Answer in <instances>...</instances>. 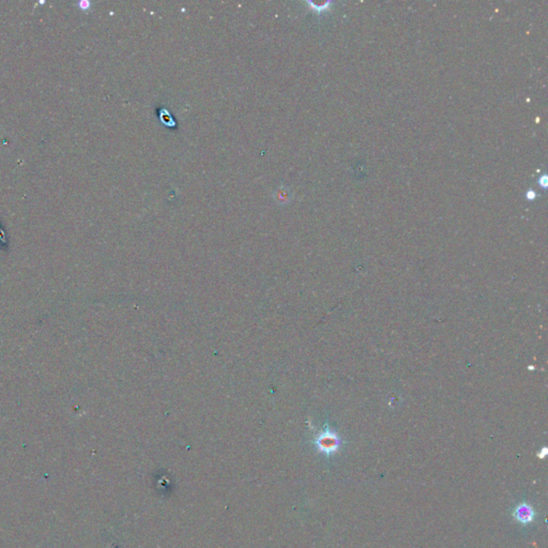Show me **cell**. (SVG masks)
<instances>
[{
	"mask_svg": "<svg viewBox=\"0 0 548 548\" xmlns=\"http://www.w3.org/2000/svg\"><path fill=\"white\" fill-rule=\"evenodd\" d=\"M274 198L277 199L278 203L280 204H286L289 201L290 199V195H289V192L286 188H281L279 190H277L276 194H274Z\"/></svg>",
	"mask_w": 548,
	"mask_h": 548,
	"instance_id": "3",
	"label": "cell"
},
{
	"mask_svg": "<svg viewBox=\"0 0 548 548\" xmlns=\"http://www.w3.org/2000/svg\"><path fill=\"white\" fill-rule=\"evenodd\" d=\"M541 180H542V181H541V182H539V183H541V184L543 185V187H546V175H544V176H543V178H542Z\"/></svg>",
	"mask_w": 548,
	"mask_h": 548,
	"instance_id": "5",
	"label": "cell"
},
{
	"mask_svg": "<svg viewBox=\"0 0 548 548\" xmlns=\"http://www.w3.org/2000/svg\"><path fill=\"white\" fill-rule=\"evenodd\" d=\"M512 515L514 519L522 526H527L529 523H532L536 517V513L533 506L527 502H520L515 506Z\"/></svg>",
	"mask_w": 548,
	"mask_h": 548,
	"instance_id": "2",
	"label": "cell"
},
{
	"mask_svg": "<svg viewBox=\"0 0 548 548\" xmlns=\"http://www.w3.org/2000/svg\"><path fill=\"white\" fill-rule=\"evenodd\" d=\"M343 440L340 435L335 431L331 430L328 424L325 425L322 430L315 438V445L319 452L326 455H332L337 453L342 447Z\"/></svg>",
	"mask_w": 548,
	"mask_h": 548,
	"instance_id": "1",
	"label": "cell"
},
{
	"mask_svg": "<svg viewBox=\"0 0 548 548\" xmlns=\"http://www.w3.org/2000/svg\"><path fill=\"white\" fill-rule=\"evenodd\" d=\"M527 197H528V199H533L535 197V193L533 191H529L527 193Z\"/></svg>",
	"mask_w": 548,
	"mask_h": 548,
	"instance_id": "4",
	"label": "cell"
}]
</instances>
